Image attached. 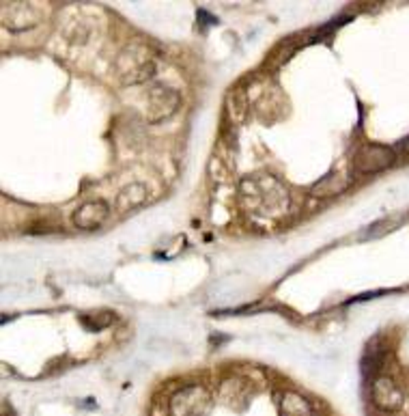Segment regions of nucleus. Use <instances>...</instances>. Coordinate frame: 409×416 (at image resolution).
<instances>
[{
	"label": "nucleus",
	"mask_w": 409,
	"mask_h": 416,
	"mask_svg": "<svg viewBox=\"0 0 409 416\" xmlns=\"http://www.w3.org/2000/svg\"><path fill=\"white\" fill-rule=\"evenodd\" d=\"M347 186H349V177H347V175H342V173H332V175L323 177L319 184H315L313 190H311V194H313V196H319V198H328V196L340 194L342 190H347Z\"/></svg>",
	"instance_id": "10"
},
{
	"label": "nucleus",
	"mask_w": 409,
	"mask_h": 416,
	"mask_svg": "<svg viewBox=\"0 0 409 416\" xmlns=\"http://www.w3.org/2000/svg\"><path fill=\"white\" fill-rule=\"evenodd\" d=\"M280 414L282 416H313V407L301 395L289 390L280 399Z\"/></svg>",
	"instance_id": "11"
},
{
	"label": "nucleus",
	"mask_w": 409,
	"mask_h": 416,
	"mask_svg": "<svg viewBox=\"0 0 409 416\" xmlns=\"http://www.w3.org/2000/svg\"><path fill=\"white\" fill-rule=\"evenodd\" d=\"M108 216H110V207H108V203H106V201H101V198H97V201H88V203H84L82 207H78L76 214H74V225H76L78 229L91 231V229H97V227L104 225Z\"/></svg>",
	"instance_id": "7"
},
{
	"label": "nucleus",
	"mask_w": 409,
	"mask_h": 416,
	"mask_svg": "<svg viewBox=\"0 0 409 416\" xmlns=\"http://www.w3.org/2000/svg\"><path fill=\"white\" fill-rule=\"evenodd\" d=\"M373 403L381 412H396L403 405V390L390 378H377L373 382Z\"/></svg>",
	"instance_id": "8"
},
{
	"label": "nucleus",
	"mask_w": 409,
	"mask_h": 416,
	"mask_svg": "<svg viewBox=\"0 0 409 416\" xmlns=\"http://www.w3.org/2000/svg\"><path fill=\"white\" fill-rule=\"evenodd\" d=\"M115 72H117V78L125 86L140 84V82H146L153 76V72H156V61H153L146 45L129 43L127 47L121 50V55L117 57Z\"/></svg>",
	"instance_id": "2"
},
{
	"label": "nucleus",
	"mask_w": 409,
	"mask_h": 416,
	"mask_svg": "<svg viewBox=\"0 0 409 416\" xmlns=\"http://www.w3.org/2000/svg\"><path fill=\"white\" fill-rule=\"evenodd\" d=\"M248 95L243 89H233L226 95V115L233 125H241L248 117Z\"/></svg>",
	"instance_id": "9"
},
{
	"label": "nucleus",
	"mask_w": 409,
	"mask_h": 416,
	"mask_svg": "<svg viewBox=\"0 0 409 416\" xmlns=\"http://www.w3.org/2000/svg\"><path fill=\"white\" fill-rule=\"evenodd\" d=\"M144 201H146V188L142 184H132L119 194V210L121 212L134 210V207L142 205Z\"/></svg>",
	"instance_id": "12"
},
{
	"label": "nucleus",
	"mask_w": 409,
	"mask_h": 416,
	"mask_svg": "<svg viewBox=\"0 0 409 416\" xmlns=\"http://www.w3.org/2000/svg\"><path fill=\"white\" fill-rule=\"evenodd\" d=\"M0 18H3V26L9 30H28L45 18V9L35 3H3L0 9Z\"/></svg>",
	"instance_id": "4"
},
{
	"label": "nucleus",
	"mask_w": 409,
	"mask_h": 416,
	"mask_svg": "<svg viewBox=\"0 0 409 416\" xmlns=\"http://www.w3.org/2000/svg\"><path fill=\"white\" fill-rule=\"evenodd\" d=\"M239 194L246 210L259 216L280 218L284 212H289V192L276 177H267V175L246 177L239 184Z\"/></svg>",
	"instance_id": "1"
},
{
	"label": "nucleus",
	"mask_w": 409,
	"mask_h": 416,
	"mask_svg": "<svg viewBox=\"0 0 409 416\" xmlns=\"http://www.w3.org/2000/svg\"><path fill=\"white\" fill-rule=\"evenodd\" d=\"M181 106V95L175 89L156 84L146 93V119L151 123H160L173 117Z\"/></svg>",
	"instance_id": "3"
},
{
	"label": "nucleus",
	"mask_w": 409,
	"mask_h": 416,
	"mask_svg": "<svg viewBox=\"0 0 409 416\" xmlns=\"http://www.w3.org/2000/svg\"><path fill=\"white\" fill-rule=\"evenodd\" d=\"M394 164V151L384 145H362L355 153L353 169L360 175H375Z\"/></svg>",
	"instance_id": "5"
},
{
	"label": "nucleus",
	"mask_w": 409,
	"mask_h": 416,
	"mask_svg": "<svg viewBox=\"0 0 409 416\" xmlns=\"http://www.w3.org/2000/svg\"><path fill=\"white\" fill-rule=\"evenodd\" d=\"M209 407V395L202 386H185L171 399V416H202Z\"/></svg>",
	"instance_id": "6"
}]
</instances>
